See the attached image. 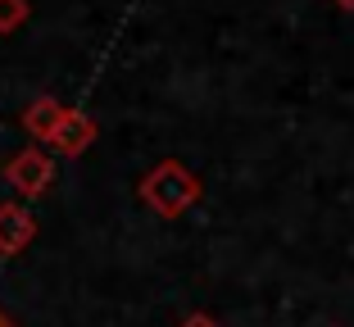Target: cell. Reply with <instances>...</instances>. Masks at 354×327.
Returning a JSON list of instances; mask_svg holds the SVG:
<instances>
[{
    "instance_id": "6da1fadb",
    "label": "cell",
    "mask_w": 354,
    "mask_h": 327,
    "mask_svg": "<svg viewBox=\"0 0 354 327\" xmlns=\"http://www.w3.org/2000/svg\"><path fill=\"white\" fill-rule=\"evenodd\" d=\"M141 196H146L159 214H182L200 196V182L191 178L182 164H159V169L141 182Z\"/></svg>"
},
{
    "instance_id": "5b68a950",
    "label": "cell",
    "mask_w": 354,
    "mask_h": 327,
    "mask_svg": "<svg viewBox=\"0 0 354 327\" xmlns=\"http://www.w3.org/2000/svg\"><path fill=\"white\" fill-rule=\"evenodd\" d=\"M28 232H32V223H28V214H23V209H0V245H5V250L23 245V241H28Z\"/></svg>"
},
{
    "instance_id": "7a4b0ae2",
    "label": "cell",
    "mask_w": 354,
    "mask_h": 327,
    "mask_svg": "<svg viewBox=\"0 0 354 327\" xmlns=\"http://www.w3.org/2000/svg\"><path fill=\"white\" fill-rule=\"evenodd\" d=\"M10 182L19 191H28V196H32V191H41L46 182H50V159L37 155V150H23V155L10 164Z\"/></svg>"
},
{
    "instance_id": "8992f818",
    "label": "cell",
    "mask_w": 354,
    "mask_h": 327,
    "mask_svg": "<svg viewBox=\"0 0 354 327\" xmlns=\"http://www.w3.org/2000/svg\"><path fill=\"white\" fill-rule=\"evenodd\" d=\"M32 5L28 0H0V37H10V32H19L23 23H28Z\"/></svg>"
},
{
    "instance_id": "3957f363",
    "label": "cell",
    "mask_w": 354,
    "mask_h": 327,
    "mask_svg": "<svg viewBox=\"0 0 354 327\" xmlns=\"http://www.w3.org/2000/svg\"><path fill=\"white\" fill-rule=\"evenodd\" d=\"M91 137H95V123L86 114H64V123H59V132H55V146L64 150V155H77V150H86L91 146Z\"/></svg>"
},
{
    "instance_id": "ba28073f",
    "label": "cell",
    "mask_w": 354,
    "mask_h": 327,
    "mask_svg": "<svg viewBox=\"0 0 354 327\" xmlns=\"http://www.w3.org/2000/svg\"><path fill=\"white\" fill-rule=\"evenodd\" d=\"M332 5H341V10H354V0H332Z\"/></svg>"
},
{
    "instance_id": "52a82bcc",
    "label": "cell",
    "mask_w": 354,
    "mask_h": 327,
    "mask_svg": "<svg viewBox=\"0 0 354 327\" xmlns=\"http://www.w3.org/2000/svg\"><path fill=\"white\" fill-rule=\"evenodd\" d=\"M187 327H214V323H209V318H191Z\"/></svg>"
},
{
    "instance_id": "277c9868",
    "label": "cell",
    "mask_w": 354,
    "mask_h": 327,
    "mask_svg": "<svg viewBox=\"0 0 354 327\" xmlns=\"http://www.w3.org/2000/svg\"><path fill=\"white\" fill-rule=\"evenodd\" d=\"M64 114H68V109H64L59 100H37V105L28 109V132H32V137H46V141H55V132H59Z\"/></svg>"
}]
</instances>
